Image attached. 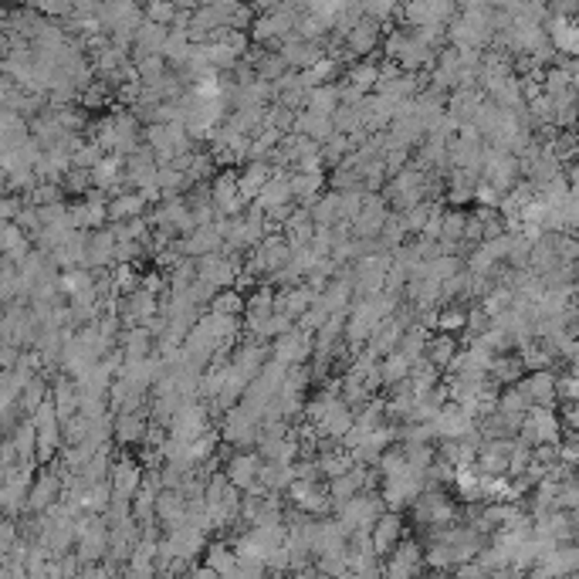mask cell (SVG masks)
I'll return each mask as SVG.
<instances>
[{
    "label": "cell",
    "instance_id": "cell-1",
    "mask_svg": "<svg viewBox=\"0 0 579 579\" xmlns=\"http://www.w3.org/2000/svg\"><path fill=\"white\" fill-rule=\"evenodd\" d=\"M261 417L251 403H238V407H230L224 413V424H220V434H224V441L234 444V447H258L261 441Z\"/></svg>",
    "mask_w": 579,
    "mask_h": 579
},
{
    "label": "cell",
    "instance_id": "cell-2",
    "mask_svg": "<svg viewBox=\"0 0 579 579\" xmlns=\"http://www.w3.org/2000/svg\"><path fill=\"white\" fill-rule=\"evenodd\" d=\"M167 430L169 437H177V441H197L200 434L211 430V407L200 403V400H183Z\"/></svg>",
    "mask_w": 579,
    "mask_h": 579
},
{
    "label": "cell",
    "instance_id": "cell-3",
    "mask_svg": "<svg viewBox=\"0 0 579 579\" xmlns=\"http://www.w3.org/2000/svg\"><path fill=\"white\" fill-rule=\"evenodd\" d=\"M413 518L427 525V529H441V525H451L461 518V512L454 508V502L444 495L441 488H427L424 495L413 502Z\"/></svg>",
    "mask_w": 579,
    "mask_h": 579
},
{
    "label": "cell",
    "instance_id": "cell-4",
    "mask_svg": "<svg viewBox=\"0 0 579 579\" xmlns=\"http://www.w3.org/2000/svg\"><path fill=\"white\" fill-rule=\"evenodd\" d=\"M291 258V244L285 234H264V241L255 247V255H251V264H247V272H255L258 278H272L278 268H285Z\"/></svg>",
    "mask_w": 579,
    "mask_h": 579
},
{
    "label": "cell",
    "instance_id": "cell-5",
    "mask_svg": "<svg viewBox=\"0 0 579 579\" xmlns=\"http://www.w3.org/2000/svg\"><path fill=\"white\" fill-rule=\"evenodd\" d=\"M308 356H315V333H308L302 325H291L289 333H281L272 342V359L285 366L305 363Z\"/></svg>",
    "mask_w": 579,
    "mask_h": 579
},
{
    "label": "cell",
    "instance_id": "cell-6",
    "mask_svg": "<svg viewBox=\"0 0 579 579\" xmlns=\"http://www.w3.org/2000/svg\"><path fill=\"white\" fill-rule=\"evenodd\" d=\"M424 491H427V471H407V474H396V478H383V498H386V508H393V512L413 505Z\"/></svg>",
    "mask_w": 579,
    "mask_h": 579
},
{
    "label": "cell",
    "instance_id": "cell-7",
    "mask_svg": "<svg viewBox=\"0 0 579 579\" xmlns=\"http://www.w3.org/2000/svg\"><path fill=\"white\" fill-rule=\"evenodd\" d=\"M61 491H65V478H61V471L55 464H41V474H38L34 485H30L28 508H24V512L41 515V512H48L55 502H61Z\"/></svg>",
    "mask_w": 579,
    "mask_h": 579
},
{
    "label": "cell",
    "instance_id": "cell-8",
    "mask_svg": "<svg viewBox=\"0 0 579 579\" xmlns=\"http://www.w3.org/2000/svg\"><path fill=\"white\" fill-rule=\"evenodd\" d=\"M213 203H217V211L228 213V217H238L244 213L247 207V200L241 197V173L238 169H220L217 177H213Z\"/></svg>",
    "mask_w": 579,
    "mask_h": 579
},
{
    "label": "cell",
    "instance_id": "cell-9",
    "mask_svg": "<svg viewBox=\"0 0 579 579\" xmlns=\"http://www.w3.org/2000/svg\"><path fill=\"white\" fill-rule=\"evenodd\" d=\"M518 434L532 447L535 444H559V417L552 413V407H529Z\"/></svg>",
    "mask_w": 579,
    "mask_h": 579
},
{
    "label": "cell",
    "instance_id": "cell-10",
    "mask_svg": "<svg viewBox=\"0 0 579 579\" xmlns=\"http://www.w3.org/2000/svg\"><path fill=\"white\" fill-rule=\"evenodd\" d=\"M434 427H437V437H471V434H481L478 430V417H474L468 407H461V403H444V410L437 413V420H434Z\"/></svg>",
    "mask_w": 579,
    "mask_h": 579
},
{
    "label": "cell",
    "instance_id": "cell-11",
    "mask_svg": "<svg viewBox=\"0 0 579 579\" xmlns=\"http://www.w3.org/2000/svg\"><path fill=\"white\" fill-rule=\"evenodd\" d=\"M146 481V464L143 461H133V457H122L112 464V495L116 498H136V491Z\"/></svg>",
    "mask_w": 579,
    "mask_h": 579
},
{
    "label": "cell",
    "instance_id": "cell-12",
    "mask_svg": "<svg viewBox=\"0 0 579 579\" xmlns=\"http://www.w3.org/2000/svg\"><path fill=\"white\" fill-rule=\"evenodd\" d=\"M386 576H417L424 573V549L417 539H407V542H396V549L386 556Z\"/></svg>",
    "mask_w": 579,
    "mask_h": 579
},
{
    "label": "cell",
    "instance_id": "cell-13",
    "mask_svg": "<svg viewBox=\"0 0 579 579\" xmlns=\"http://www.w3.org/2000/svg\"><path fill=\"white\" fill-rule=\"evenodd\" d=\"M518 383L529 393L532 407H552L559 400V376L552 369H529V376H522Z\"/></svg>",
    "mask_w": 579,
    "mask_h": 579
},
{
    "label": "cell",
    "instance_id": "cell-14",
    "mask_svg": "<svg viewBox=\"0 0 579 579\" xmlns=\"http://www.w3.org/2000/svg\"><path fill=\"white\" fill-rule=\"evenodd\" d=\"M152 417L150 410H116V437L122 444H143L150 437Z\"/></svg>",
    "mask_w": 579,
    "mask_h": 579
},
{
    "label": "cell",
    "instance_id": "cell-15",
    "mask_svg": "<svg viewBox=\"0 0 579 579\" xmlns=\"http://www.w3.org/2000/svg\"><path fill=\"white\" fill-rule=\"evenodd\" d=\"M261 464H264V457H261L258 451H241V454H234L228 464H224V474H228L241 491H247V488L258 481Z\"/></svg>",
    "mask_w": 579,
    "mask_h": 579
},
{
    "label": "cell",
    "instance_id": "cell-16",
    "mask_svg": "<svg viewBox=\"0 0 579 579\" xmlns=\"http://www.w3.org/2000/svg\"><path fill=\"white\" fill-rule=\"evenodd\" d=\"M400 539H403V518H400V512L390 508V512H383L380 522L373 525V552L383 559V556L393 552Z\"/></svg>",
    "mask_w": 579,
    "mask_h": 579
},
{
    "label": "cell",
    "instance_id": "cell-17",
    "mask_svg": "<svg viewBox=\"0 0 579 579\" xmlns=\"http://www.w3.org/2000/svg\"><path fill=\"white\" fill-rule=\"evenodd\" d=\"M156 518H160V525H167V529H177V525L186 522V495H183L180 488H160Z\"/></svg>",
    "mask_w": 579,
    "mask_h": 579
},
{
    "label": "cell",
    "instance_id": "cell-18",
    "mask_svg": "<svg viewBox=\"0 0 579 579\" xmlns=\"http://www.w3.org/2000/svg\"><path fill=\"white\" fill-rule=\"evenodd\" d=\"M51 396H55V407H58L61 424H65V420H72V417L82 410V390H78L75 376H68V373L55 376V390H51Z\"/></svg>",
    "mask_w": 579,
    "mask_h": 579
},
{
    "label": "cell",
    "instance_id": "cell-19",
    "mask_svg": "<svg viewBox=\"0 0 579 579\" xmlns=\"http://www.w3.org/2000/svg\"><path fill=\"white\" fill-rule=\"evenodd\" d=\"M224 234L217 230V224H200L194 234H186L183 238V251L190 255V258H203V255H211V251H224Z\"/></svg>",
    "mask_w": 579,
    "mask_h": 579
},
{
    "label": "cell",
    "instance_id": "cell-20",
    "mask_svg": "<svg viewBox=\"0 0 579 579\" xmlns=\"http://www.w3.org/2000/svg\"><path fill=\"white\" fill-rule=\"evenodd\" d=\"M274 177V167L272 160H247L244 163V173H241V197L247 200V203H255L258 200V194L264 190V183Z\"/></svg>",
    "mask_w": 579,
    "mask_h": 579
},
{
    "label": "cell",
    "instance_id": "cell-21",
    "mask_svg": "<svg viewBox=\"0 0 579 579\" xmlns=\"http://www.w3.org/2000/svg\"><path fill=\"white\" fill-rule=\"evenodd\" d=\"M146 207H150V200H146V194H143V190H125V194H119V197L108 200V224H112V220L143 217V213H146Z\"/></svg>",
    "mask_w": 579,
    "mask_h": 579
},
{
    "label": "cell",
    "instance_id": "cell-22",
    "mask_svg": "<svg viewBox=\"0 0 579 579\" xmlns=\"http://www.w3.org/2000/svg\"><path fill=\"white\" fill-rule=\"evenodd\" d=\"M152 339L156 335L150 333V325H133V329H122L119 346L125 352V359H146L152 350Z\"/></svg>",
    "mask_w": 579,
    "mask_h": 579
},
{
    "label": "cell",
    "instance_id": "cell-23",
    "mask_svg": "<svg viewBox=\"0 0 579 579\" xmlns=\"http://www.w3.org/2000/svg\"><path fill=\"white\" fill-rule=\"evenodd\" d=\"M525 369H529V366L522 359V352H518V356H512V352H498L495 363H491V380L498 383V386H508V383L522 380Z\"/></svg>",
    "mask_w": 579,
    "mask_h": 579
},
{
    "label": "cell",
    "instance_id": "cell-24",
    "mask_svg": "<svg viewBox=\"0 0 579 579\" xmlns=\"http://www.w3.org/2000/svg\"><path fill=\"white\" fill-rule=\"evenodd\" d=\"M427 186V169H420L417 163L413 167H403L393 177V183L386 186V197H400V194H413V190H424Z\"/></svg>",
    "mask_w": 579,
    "mask_h": 579
},
{
    "label": "cell",
    "instance_id": "cell-25",
    "mask_svg": "<svg viewBox=\"0 0 579 579\" xmlns=\"http://www.w3.org/2000/svg\"><path fill=\"white\" fill-rule=\"evenodd\" d=\"M383 380H386V386H396V383H403L407 376H410V369H413V359L410 356H403L400 350H393V352H386L383 356Z\"/></svg>",
    "mask_w": 579,
    "mask_h": 579
},
{
    "label": "cell",
    "instance_id": "cell-26",
    "mask_svg": "<svg viewBox=\"0 0 579 579\" xmlns=\"http://www.w3.org/2000/svg\"><path fill=\"white\" fill-rule=\"evenodd\" d=\"M342 106V95L335 85H319V89L308 91V102L305 108H312V112H325V116H335V108Z\"/></svg>",
    "mask_w": 579,
    "mask_h": 579
},
{
    "label": "cell",
    "instance_id": "cell-27",
    "mask_svg": "<svg viewBox=\"0 0 579 579\" xmlns=\"http://www.w3.org/2000/svg\"><path fill=\"white\" fill-rule=\"evenodd\" d=\"M454 356H457V342H454V335H451V333L434 335V339L427 342V359H434L441 369H447Z\"/></svg>",
    "mask_w": 579,
    "mask_h": 579
},
{
    "label": "cell",
    "instance_id": "cell-28",
    "mask_svg": "<svg viewBox=\"0 0 579 579\" xmlns=\"http://www.w3.org/2000/svg\"><path fill=\"white\" fill-rule=\"evenodd\" d=\"M203 556H207V566H211L217 576H234L238 573V549L230 552L228 546H211Z\"/></svg>",
    "mask_w": 579,
    "mask_h": 579
},
{
    "label": "cell",
    "instance_id": "cell-29",
    "mask_svg": "<svg viewBox=\"0 0 579 579\" xmlns=\"http://www.w3.org/2000/svg\"><path fill=\"white\" fill-rule=\"evenodd\" d=\"M112 230L119 241H146L150 244V220L146 217H129V220H112Z\"/></svg>",
    "mask_w": 579,
    "mask_h": 579
},
{
    "label": "cell",
    "instance_id": "cell-30",
    "mask_svg": "<svg viewBox=\"0 0 579 579\" xmlns=\"http://www.w3.org/2000/svg\"><path fill=\"white\" fill-rule=\"evenodd\" d=\"M312 217H315V224H339L342 220V213H339V190H329L325 197L319 194V200L312 203Z\"/></svg>",
    "mask_w": 579,
    "mask_h": 579
},
{
    "label": "cell",
    "instance_id": "cell-31",
    "mask_svg": "<svg viewBox=\"0 0 579 579\" xmlns=\"http://www.w3.org/2000/svg\"><path fill=\"white\" fill-rule=\"evenodd\" d=\"M437 329L441 333H464L468 329V308H461V302H447L444 312H437Z\"/></svg>",
    "mask_w": 579,
    "mask_h": 579
},
{
    "label": "cell",
    "instance_id": "cell-32",
    "mask_svg": "<svg viewBox=\"0 0 579 579\" xmlns=\"http://www.w3.org/2000/svg\"><path fill=\"white\" fill-rule=\"evenodd\" d=\"M48 396H51V390H48V383H45V376H34V380L24 386V393H21V413H34L41 403H45Z\"/></svg>",
    "mask_w": 579,
    "mask_h": 579
},
{
    "label": "cell",
    "instance_id": "cell-33",
    "mask_svg": "<svg viewBox=\"0 0 579 579\" xmlns=\"http://www.w3.org/2000/svg\"><path fill=\"white\" fill-rule=\"evenodd\" d=\"M274 295L268 285H258V289L247 295V305H244V315H274Z\"/></svg>",
    "mask_w": 579,
    "mask_h": 579
},
{
    "label": "cell",
    "instance_id": "cell-34",
    "mask_svg": "<svg viewBox=\"0 0 579 579\" xmlns=\"http://www.w3.org/2000/svg\"><path fill=\"white\" fill-rule=\"evenodd\" d=\"M244 305H247V298L241 295V289H220L213 295L211 308L220 315H238V312H244Z\"/></svg>",
    "mask_w": 579,
    "mask_h": 579
},
{
    "label": "cell",
    "instance_id": "cell-35",
    "mask_svg": "<svg viewBox=\"0 0 579 579\" xmlns=\"http://www.w3.org/2000/svg\"><path fill=\"white\" fill-rule=\"evenodd\" d=\"M373 45H376V24H373V21H359V24L350 30V51L352 55H366Z\"/></svg>",
    "mask_w": 579,
    "mask_h": 579
},
{
    "label": "cell",
    "instance_id": "cell-36",
    "mask_svg": "<svg viewBox=\"0 0 579 579\" xmlns=\"http://www.w3.org/2000/svg\"><path fill=\"white\" fill-rule=\"evenodd\" d=\"M82 478H85L89 485H95V481H106V478H112V468H108V447H106V444H102V447L95 451V457H91L85 468H82Z\"/></svg>",
    "mask_w": 579,
    "mask_h": 579
},
{
    "label": "cell",
    "instance_id": "cell-37",
    "mask_svg": "<svg viewBox=\"0 0 579 579\" xmlns=\"http://www.w3.org/2000/svg\"><path fill=\"white\" fill-rule=\"evenodd\" d=\"M468 213L447 211L444 213V241H468Z\"/></svg>",
    "mask_w": 579,
    "mask_h": 579
},
{
    "label": "cell",
    "instance_id": "cell-38",
    "mask_svg": "<svg viewBox=\"0 0 579 579\" xmlns=\"http://www.w3.org/2000/svg\"><path fill=\"white\" fill-rule=\"evenodd\" d=\"M112 272H116V291H119V295H133V291L143 289V278L136 274L133 264H119V268H112Z\"/></svg>",
    "mask_w": 579,
    "mask_h": 579
},
{
    "label": "cell",
    "instance_id": "cell-39",
    "mask_svg": "<svg viewBox=\"0 0 579 579\" xmlns=\"http://www.w3.org/2000/svg\"><path fill=\"white\" fill-rule=\"evenodd\" d=\"M502 197H505V190H498L495 183H488L485 177H481V183H478V190H474V200L481 203V207H502Z\"/></svg>",
    "mask_w": 579,
    "mask_h": 579
},
{
    "label": "cell",
    "instance_id": "cell-40",
    "mask_svg": "<svg viewBox=\"0 0 579 579\" xmlns=\"http://www.w3.org/2000/svg\"><path fill=\"white\" fill-rule=\"evenodd\" d=\"M14 549H17V522L14 515H7L4 525H0V559H11Z\"/></svg>",
    "mask_w": 579,
    "mask_h": 579
},
{
    "label": "cell",
    "instance_id": "cell-41",
    "mask_svg": "<svg viewBox=\"0 0 579 579\" xmlns=\"http://www.w3.org/2000/svg\"><path fill=\"white\" fill-rule=\"evenodd\" d=\"M89 186H95V183H91V169L72 167L68 173H65V190H72V194H85Z\"/></svg>",
    "mask_w": 579,
    "mask_h": 579
},
{
    "label": "cell",
    "instance_id": "cell-42",
    "mask_svg": "<svg viewBox=\"0 0 579 579\" xmlns=\"http://www.w3.org/2000/svg\"><path fill=\"white\" fill-rule=\"evenodd\" d=\"M430 211H434V203H417L410 211H403V224H407V230H410V234H420L427 224V217H430Z\"/></svg>",
    "mask_w": 579,
    "mask_h": 579
},
{
    "label": "cell",
    "instance_id": "cell-43",
    "mask_svg": "<svg viewBox=\"0 0 579 579\" xmlns=\"http://www.w3.org/2000/svg\"><path fill=\"white\" fill-rule=\"evenodd\" d=\"M430 274H437V278H451V274L461 272V255H441V258L430 261V268H427Z\"/></svg>",
    "mask_w": 579,
    "mask_h": 579
},
{
    "label": "cell",
    "instance_id": "cell-44",
    "mask_svg": "<svg viewBox=\"0 0 579 579\" xmlns=\"http://www.w3.org/2000/svg\"><path fill=\"white\" fill-rule=\"evenodd\" d=\"M352 85H359V89H376V82H380V68L376 65H356V72L350 75Z\"/></svg>",
    "mask_w": 579,
    "mask_h": 579
},
{
    "label": "cell",
    "instance_id": "cell-45",
    "mask_svg": "<svg viewBox=\"0 0 579 579\" xmlns=\"http://www.w3.org/2000/svg\"><path fill=\"white\" fill-rule=\"evenodd\" d=\"M102 152H106V150H102V146H99L95 139H91V143H82V146L75 150V167L91 169L95 163H99V160H102Z\"/></svg>",
    "mask_w": 579,
    "mask_h": 579
},
{
    "label": "cell",
    "instance_id": "cell-46",
    "mask_svg": "<svg viewBox=\"0 0 579 579\" xmlns=\"http://www.w3.org/2000/svg\"><path fill=\"white\" fill-rule=\"evenodd\" d=\"M143 289H150L152 295H169V274L150 272L143 278Z\"/></svg>",
    "mask_w": 579,
    "mask_h": 579
},
{
    "label": "cell",
    "instance_id": "cell-47",
    "mask_svg": "<svg viewBox=\"0 0 579 579\" xmlns=\"http://www.w3.org/2000/svg\"><path fill=\"white\" fill-rule=\"evenodd\" d=\"M150 21H156V24H169V21H173V4H169V0H152Z\"/></svg>",
    "mask_w": 579,
    "mask_h": 579
},
{
    "label": "cell",
    "instance_id": "cell-48",
    "mask_svg": "<svg viewBox=\"0 0 579 579\" xmlns=\"http://www.w3.org/2000/svg\"><path fill=\"white\" fill-rule=\"evenodd\" d=\"M566 177H569V186H573V190H579V163H573Z\"/></svg>",
    "mask_w": 579,
    "mask_h": 579
}]
</instances>
